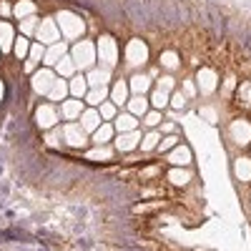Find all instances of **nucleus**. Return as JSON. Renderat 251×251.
<instances>
[{
  "label": "nucleus",
  "mask_w": 251,
  "mask_h": 251,
  "mask_svg": "<svg viewBox=\"0 0 251 251\" xmlns=\"http://www.w3.org/2000/svg\"><path fill=\"white\" fill-rule=\"evenodd\" d=\"M71 58H73V63H75L78 73H80V71L88 73L91 68H96L98 53H96V46L91 43V40H78V43L73 46V50H71Z\"/></svg>",
  "instance_id": "obj_1"
},
{
  "label": "nucleus",
  "mask_w": 251,
  "mask_h": 251,
  "mask_svg": "<svg viewBox=\"0 0 251 251\" xmlns=\"http://www.w3.org/2000/svg\"><path fill=\"white\" fill-rule=\"evenodd\" d=\"M55 23H58L60 35L66 38V40H75V38H80L83 33H86V23H83L78 15L68 13V10L58 13V15H55Z\"/></svg>",
  "instance_id": "obj_2"
},
{
  "label": "nucleus",
  "mask_w": 251,
  "mask_h": 251,
  "mask_svg": "<svg viewBox=\"0 0 251 251\" xmlns=\"http://www.w3.org/2000/svg\"><path fill=\"white\" fill-rule=\"evenodd\" d=\"M96 53H98V60H100L106 68H116V63H118V46H116V40H113L111 35L103 33V35L98 38Z\"/></svg>",
  "instance_id": "obj_3"
},
{
  "label": "nucleus",
  "mask_w": 251,
  "mask_h": 251,
  "mask_svg": "<svg viewBox=\"0 0 251 251\" xmlns=\"http://www.w3.org/2000/svg\"><path fill=\"white\" fill-rule=\"evenodd\" d=\"M60 133H63V143L71 146V149H80V146L88 143V133L83 131L80 123H73L68 121L66 126H60Z\"/></svg>",
  "instance_id": "obj_4"
},
{
  "label": "nucleus",
  "mask_w": 251,
  "mask_h": 251,
  "mask_svg": "<svg viewBox=\"0 0 251 251\" xmlns=\"http://www.w3.org/2000/svg\"><path fill=\"white\" fill-rule=\"evenodd\" d=\"M55 78H58V75H55L53 68H40V71H35L33 78H30L33 91H35L38 96H46V98H48V93H50V88H53Z\"/></svg>",
  "instance_id": "obj_5"
},
{
  "label": "nucleus",
  "mask_w": 251,
  "mask_h": 251,
  "mask_svg": "<svg viewBox=\"0 0 251 251\" xmlns=\"http://www.w3.org/2000/svg\"><path fill=\"white\" fill-rule=\"evenodd\" d=\"M60 121V111L53 106V103H43V106H38L35 111V123L40 126L43 131H53Z\"/></svg>",
  "instance_id": "obj_6"
},
{
  "label": "nucleus",
  "mask_w": 251,
  "mask_h": 251,
  "mask_svg": "<svg viewBox=\"0 0 251 251\" xmlns=\"http://www.w3.org/2000/svg\"><path fill=\"white\" fill-rule=\"evenodd\" d=\"M146 60H149V48H146L143 40H131L128 46H126V63H128L131 68H141L146 66Z\"/></svg>",
  "instance_id": "obj_7"
},
{
  "label": "nucleus",
  "mask_w": 251,
  "mask_h": 251,
  "mask_svg": "<svg viewBox=\"0 0 251 251\" xmlns=\"http://www.w3.org/2000/svg\"><path fill=\"white\" fill-rule=\"evenodd\" d=\"M38 43H43V46H53L60 40V28L55 23V18H46V20H40V25H38Z\"/></svg>",
  "instance_id": "obj_8"
},
{
  "label": "nucleus",
  "mask_w": 251,
  "mask_h": 251,
  "mask_svg": "<svg viewBox=\"0 0 251 251\" xmlns=\"http://www.w3.org/2000/svg\"><path fill=\"white\" fill-rule=\"evenodd\" d=\"M196 86H199V93L211 96L216 91V86H219V75L211 68H201L199 75H196Z\"/></svg>",
  "instance_id": "obj_9"
},
{
  "label": "nucleus",
  "mask_w": 251,
  "mask_h": 251,
  "mask_svg": "<svg viewBox=\"0 0 251 251\" xmlns=\"http://www.w3.org/2000/svg\"><path fill=\"white\" fill-rule=\"evenodd\" d=\"M138 146H141V131H138V128H136V131H126V133H118V136H116V149L123 151V153H128V151L138 149Z\"/></svg>",
  "instance_id": "obj_10"
},
{
  "label": "nucleus",
  "mask_w": 251,
  "mask_h": 251,
  "mask_svg": "<svg viewBox=\"0 0 251 251\" xmlns=\"http://www.w3.org/2000/svg\"><path fill=\"white\" fill-rule=\"evenodd\" d=\"M86 80H88V88H106L111 83V68H106V66L91 68L86 73Z\"/></svg>",
  "instance_id": "obj_11"
},
{
  "label": "nucleus",
  "mask_w": 251,
  "mask_h": 251,
  "mask_svg": "<svg viewBox=\"0 0 251 251\" xmlns=\"http://www.w3.org/2000/svg\"><path fill=\"white\" fill-rule=\"evenodd\" d=\"M228 136L234 138V143L246 146V143L251 141V123H249V121H234L231 128H228Z\"/></svg>",
  "instance_id": "obj_12"
},
{
  "label": "nucleus",
  "mask_w": 251,
  "mask_h": 251,
  "mask_svg": "<svg viewBox=\"0 0 251 251\" xmlns=\"http://www.w3.org/2000/svg\"><path fill=\"white\" fill-rule=\"evenodd\" d=\"M153 86V78L146 75V73H133L131 80H128V88L133 91V96H146Z\"/></svg>",
  "instance_id": "obj_13"
},
{
  "label": "nucleus",
  "mask_w": 251,
  "mask_h": 251,
  "mask_svg": "<svg viewBox=\"0 0 251 251\" xmlns=\"http://www.w3.org/2000/svg\"><path fill=\"white\" fill-rule=\"evenodd\" d=\"M13 46H15V25L3 20L0 23V53H13Z\"/></svg>",
  "instance_id": "obj_14"
},
{
  "label": "nucleus",
  "mask_w": 251,
  "mask_h": 251,
  "mask_svg": "<svg viewBox=\"0 0 251 251\" xmlns=\"http://www.w3.org/2000/svg\"><path fill=\"white\" fill-rule=\"evenodd\" d=\"M83 111H86V108H83L80 98H66V100L60 103V116L66 118V121H75V118H80Z\"/></svg>",
  "instance_id": "obj_15"
},
{
  "label": "nucleus",
  "mask_w": 251,
  "mask_h": 251,
  "mask_svg": "<svg viewBox=\"0 0 251 251\" xmlns=\"http://www.w3.org/2000/svg\"><path fill=\"white\" fill-rule=\"evenodd\" d=\"M63 55H68V46L66 43H53V46H48L46 48V58H43V66L46 68H55V63L63 58Z\"/></svg>",
  "instance_id": "obj_16"
},
{
  "label": "nucleus",
  "mask_w": 251,
  "mask_h": 251,
  "mask_svg": "<svg viewBox=\"0 0 251 251\" xmlns=\"http://www.w3.org/2000/svg\"><path fill=\"white\" fill-rule=\"evenodd\" d=\"M128 98H131V88L126 86V80H116L113 86H111V96H108V100H113L116 106L121 108V106H126V103H128Z\"/></svg>",
  "instance_id": "obj_17"
},
{
  "label": "nucleus",
  "mask_w": 251,
  "mask_h": 251,
  "mask_svg": "<svg viewBox=\"0 0 251 251\" xmlns=\"http://www.w3.org/2000/svg\"><path fill=\"white\" fill-rule=\"evenodd\" d=\"M149 106H151V100L146 96H131L128 103H126V111L133 113L136 118H143L146 113H149Z\"/></svg>",
  "instance_id": "obj_18"
},
{
  "label": "nucleus",
  "mask_w": 251,
  "mask_h": 251,
  "mask_svg": "<svg viewBox=\"0 0 251 251\" xmlns=\"http://www.w3.org/2000/svg\"><path fill=\"white\" fill-rule=\"evenodd\" d=\"M103 123V118H100V113H98V108H86L80 113V126H83V131H86L88 136L98 128V126Z\"/></svg>",
  "instance_id": "obj_19"
},
{
  "label": "nucleus",
  "mask_w": 251,
  "mask_h": 251,
  "mask_svg": "<svg viewBox=\"0 0 251 251\" xmlns=\"http://www.w3.org/2000/svg\"><path fill=\"white\" fill-rule=\"evenodd\" d=\"M113 136H116V128H113V123H111V121H103L98 128L91 133V138H93L98 146H108Z\"/></svg>",
  "instance_id": "obj_20"
},
{
  "label": "nucleus",
  "mask_w": 251,
  "mask_h": 251,
  "mask_svg": "<svg viewBox=\"0 0 251 251\" xmlns=\"http://www.w3.org/2000/svg\"><path fill=\"white\" fill-rule=\"evenodd\" d=\"M113 128L118 131V133H126V131H136L138 128V118L133 116V113H118L116 118H113Z\"/></svg>",
  "instance_id": "obj_21"
},
{
  "label": "nucleus",
  "mask_w": 251,
  "mask_h": 251,
  "mask_svg": "<svg viewBox=\"0 0 251 251\" xmlns=\"http://www.w3.org/2000/svg\"><path fill=\"white\" fill-rule=\"evenodd\" d=\"M53 71H55L58 78H66V80H71V78L78 73V68H75V63H73L71 55H63V58L55 63V68H53Z\"/></svg>",
  "instance_id": "obj_22"
},
{
  "label": "nucleus",
  "mask_w": 251,
  "mask_h": 251,
  "mask_svg": "<svg viewBox=\"0 0 251 251\" xmlns=\"http://www.w3.org/2000/svg\"><path fill=\"white\" fill-rule=\"evenodd\" d=\"M68 96H71V91H68V80H66V78H55L53 88H50V93H48V100H50V103H63Z\"/></svg>",
  "instance_id": "obj_23"
},
{
  "label": "nucleus",
  "mask_w": 251,
  "mask_h": 251,
  "mask_svg": "<svg viewBox=\"0 0 251 251\" xmlns=\"http://www.w3.org/2000/svg\"><path fill=\"white\" fill-rule=\"evenodd\" d=\"M68 91H71L73 98H86V93H88V80H86V75L75 73V75L68 80Z\"/></svg>",
  "instance_id": "obj_24"
},
{
  "label": "nucleus",
  "mask_w": 251,
  "mask_h": 251,
  "mask_svg": "<svg viewBox=\"0 0 251 251\" xmlns=\"http://www.w3.org/2000/svg\"><path fill=\"white\" fill-rule=\"evenodd\" d=\"M191 149H188V146H176V149L169 153V161L174 163V166H188L191 163Z\"/></svg>",
  "instance_id": "obj_25"
},
{
  "label": "nucleus",
  "mask_w": 251,
  "mask_h": 251,
  "mask_svg": "<svg viewBox=\"0 0 251 251\" xmlns=\"http://www.w3.org/2000/svg\"><path fill=\"white\" fill-rule=\"evenodd\" d=\"M158 143H161V131H146L141 136V146H138V149L146 151V153H151V151L158 149Z\"/></svg>",
  "instance_id": "obj_26"
},
{
  "label": "nucleus",
  "mask_w": 251,
  "mask_h": 251,
  "mask_svg": "<svg viewBox=\"0 0 251 251\" xmlns=\"http://www.w3.org/2000/svg\"><path fill=\"white\" fill-rule=\"evenodd\" d=\"M108 96H111V91H108V86L106 88H88V93H86V103L88 106H100V103H106L108 100Z\"/></svg>",
  "instance_id": "obj_27"
},
{
  "label": "nucleus",
  "mask_w": 251,
  "mask_h": 251,
  "mask_svg": "<svg viewBox=\"0 0 251 251\" xmlns=\"http://www.w3.org/2000/svg\"><path fill=\"white\" fill-rule=\"evenodd\" d=\"M13 15H15L18 20L35 15V3H33V0H20L18 5H13Z\"/></svg>",
  "instance_id": "obj_28"
},
{
  "label": "nucleus",
  "mask_w": 251,
  "mask_h": 251,
  "mask_svg": "<svg viewBox=\"0 0 251 251\" xmlns=\"http://www.w3.org/2000/svg\"><path fill=\"white\" fill-rule=\"evenodd\" d=\"M38 25H40V20H38L35 15H30V18H23V20H20L18 30H20V35L30 38V35H35V33H38Z\"/></svg>",
  "instance_id": "obj_29"
},
{
  "label": "nucleus",
  "mask_w": 251,
  "mask_h": 251,
  "mask_svg": "<svg viewBox=\"0 0 251 251\" xmlns=\"http://www.w3.org/2000/svg\"><path fill=\"white\" fill-rule=\"evenodd\" d=\"M234 174L239 181H251V158H239L234 163Z\"/></svg>",
  "instance_id": "obj_30"
},
{
  "label": "nucleus",
  "mask_w": 251,
  "mask_h": 251,
  "mask_svg": "<svg viewBox=\"0 0 251 251\" xmlns=\"http://www.w3.org/2000/svg\"><path fill=\"white\" fill-rule=\"evenodd\" d=\"M86 156H88L91 161H111L113 149H111V146H96V149H91Z\"/></svg>",
  "instance_id": "obj_31"
},
{
  "label": "nucleus",
  "mask_w": 251,
  "mask_h": 251,
  "mask_svg": "<svg viewBox=\"0 0 251 251\" xmlns=\"http://www.w3.org/2000/svg\"><path fill=\"white\" fill-rule=\"evenodd\" d=\"M28 50H30V40H28L25 35H18V38H15V46H13L15 58L25 60V58H28Z\"/></svg>",
  "instance_id": "obj_32"
},
{
  "label": "nucleus",
  "mask_w": 251,
  "mask_h": 251,
  "mask_svg": "<svg viewBox=\"0 0 251 251\" xmlns=\"http://www.w3.org/2000/svg\"><path fill=\"white\" fill-rule=\"evenodd\" d=\"M169 181H171L174 186H186L188 181H191V174L178 166V169H171V171H169Z\"/></svg>",
  "instance_id": "obj_33"
},
{
  "label": "nucleus",
  "mask_w": 251,
  "mask_h": 251,
  "mask_svg": "<svg viewBox=\"0 0 251 251\" xmlns=\"http://www.w3.org/2000/svg\"><path fill=\"white\" fill-rule=\"evenodd\" d=\"M98 113H100L103 121H111L113 123V118L118 116V106H116L113 100H106V103H100V106H98Z\"/></svg>",
  "instance_id": "obj_34"
},
{
  "label": "nucleus",
  "mask_w": 251,
  "mask_h": 251,
  "mask_svg": "<svg viewBox=\"0 0 251 251\" xmlns=\"http://www.w3.org/2000/svg\"><path fill=\"white\" fill-rule=\"evenodd\" d=\"M169 98H171V93H166V91L156 88V91L151 93V106H153L156 111H161V108L169 106Z\"/></svg>",
  "instance_id": "obj_35"
},
{
  "label": "nucleus",
  "mask_w": 251,
  "mask_h": 251,
  "mask_svg": "<svg viewBox=\"0 0 251 251\" xmlns=\"http://www.w3.org/2000/svg\"><path fill=\"white\" fill-rule=\"evenodd\" d=\"M161 66H163L166 71H176V68L181 66V60H178V55H176L174 50H163V53H161Z\"/></svg>",
  "instance_id": "obj_36"
},
{
  "label": "nucleus",
  "mask_w": 251,
  "mask_h": 251,
  "mask_svg": "<svg viewBox=\"0 0 251 251\" xmlns=\"http://www.w3.org/2000/svg\"><path fill=\"white\" fill-rule=\"evenodd\" d=\"M46 48L48 46H43V43H30V50H28V58L33 60V63H43V58H46Z\"/></svg>",
  "instance_id": "obj_37"
},
{
  "label": "nucleus",
  "mask_w": 251,
  "mask_h": 251,
  "mask_svg": "<svg viewBox=\"0 0 251 251\" xmlns=\"http://www.w3.org/2000/svg\"><path fill=\"white\" fill-rule=\"evenodd\" d=\"M156 126H161V111H149V113L143 116V128L153 131Z\"/></svg>",
  "instance_id": "obj_38"
},
{
  "label": "nucleus",
  "mask_w": 251,
  "mask_h": 251,
  "mask_svg": "<svg viewBox=\"0 0 251 251\" xmlns=\"http://www.w3.org/2000/svg\"><path fill=\"white\" fill-rule=\"evenodd\" d=\"M176 146H178V136H174V133H171L169 138H166V136H161V143H158V151H163V153H166V151H174Z\"/></svg>",
  "instance_id": "obj_39"
},
{
  "label": "nucleus",
  "mask_w": 251,
  "mask_h": 251,
  "mask_svg": "<svg viewBox=\"0 0 251 251\" xmlns=\"http://www.w3.org/2000/svg\"><path fill=\"white\" fill-rule=\"evenodd\" d=\"M174 86H176L174 75H161V78H158V83H156V88H161V91H166V93H171V91H174Z\"/></svg>",
  "instance_id": "obj_40"
},
{
  "label": "nucleus",
  "mask_w": 251,
  "mask_h": 251,
  "mask_svg": "<svg viewBox=\"0 0 251 251\" xmlns=\"http://www.w3.org/2000/svg\"><path fill=\"white\" fill-rule=\"evenodd\" d=\"M169 106H171L174 111H181V108L186 106V96H183V93H171V98H169Z\"/></svg>",
  "instance_id": "obj_41"
},
{
  "label": "nucleus",
  "mask_w": 251,
  "mask_h": 251,
  "mask_svg": "<svg viewBox=\"0 0 251 251\" xmlns=\"http://www.w3.org/2000/svg\"><path fill=\"white\" fill-rule=\"evenodd\" d=\"M48 143L55 146V149H58V146H63V133H60V128H55L53 133H48Z\"/></svg>",
  "instance_id": "obj_42"
},
{
  "label": "nucleus",
  "mask_w": 251,
  "mask_h": 251,
  "mask_svg": "<svg viewBox=\"0 0 251 251\" xmlns=\"http://www.w3.org/2000/svg\"><path fill=\"white\" fill-rule=\"evenodd\" d=\"M194 86H196L194 80H183V88H181V93H183L186 98H191V96H196V88H194Z\"/></svg>",
  "instance_id": "obj_43"
},
{
  "label": "nucleus",
  "mask_w": 251,
  "mask_h": 251,
  "mask_svg": "<svg viewBox=\"0 0 251 251\" xmlns=\"http://www.w3.org/2000/svg\"><path fill=\"white\" fill-rule=\"evenodd\" d=\"M221 91H224V96H228V93H231V91H234V78H226V80H224V88H221Z\"/></svg>",
  "instance_id": "obj_44"
},
{
  "label": "nucleus",
  "mask_w": 251,
  "mask_h": 251,
  "mask_svg": "<svg viewBox=\"0 0 251 251\" xmlns=\"http://www.w3.org/2000/svg\"><path fill=\"white\" fill-rule=\"evenodd\" d=\"M0 15H3V18L13 15V5L10 3H0Z\"/></svg>",
  "instance_id": "obj_45"
},
{
  "label": "nucleus",
  "mask_w": 251,
  "mask_h": 251,
  "mask_svg": "<svg viewBox=\"0 0 251 251\" xmlns=\"http://www.w3.org/2000/svg\"><path fill=\"white\" fill-rule=\"evenodd\" d=\"M239 93H241V98H244V100H251V86H249V83H244Z\"/></svg>",
  "instance_id": "obj_46"
},
{
  "label": "nucleus",
  "mask_w": 251,
  "mask_h": 251,
  "mask_svg": "<svg viewBox=\"0 0 251 251\" xmlns=\"http://www.w3.org/2000/svg\"><path fill=\"white\" fill-rule=\"evenodd\" d=\"M176 131V123H161V133H174Z\"/></svg>",
  "instance_id": "obj_47"
},
{
  "label": "nucleus",
  "mask_w": 251,
  "mask_h": 251,
  "mask_svg": "<svg viewBox=\"0 0 251 251\" xmlns=\"http://www.w3.org/2000/svg\"><path fill=\"white\" fill-rule=\"evenodd\" d=\"M35 66H38V63H33V60L28 58V60H25V66H23V68H25V73H35Z\"/></svg>",
  "instance_id": "obj_48"
},
{
  "label": "nucleus",
  "mask_w": 251,
  "mask_h": 251,
  "mask_svg": "<svg viewBox=\"0 0 251 251\" xmlns=\"http://www.w3.org/2000/svg\"><path fill=\"white\" fill-rule=\"evenodd\" d=\"M3 96H5V83L0 80V100H3Z\"/></svg>",
  "instance_id": "obj_49"
}]
</instances>
